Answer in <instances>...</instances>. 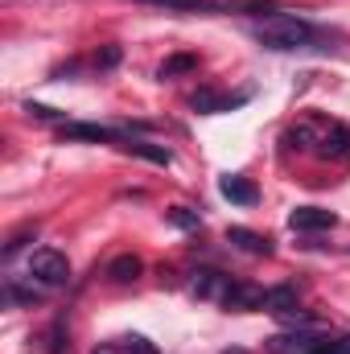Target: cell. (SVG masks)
Wrapping results in <instances>:
<instances>
[{"label": "cell", "instance_id": "1", "mask_svg": "<svg viewBox=\"0 0 350 354\" xmlns=\"http://www.w3.org/2000/svg\"><path fill=\"white\" fill-rule=\"evenodd\" d=\"M252 33H256V41L268 46V50H305L317 37V29L305 17H297V12H272V17L256 21Z\"/></svg>", "mask_w": 350, "mask_h": 354}, {"label": "cell", "instance_id": "2", "mask_svg": "<svg viewBox=\"0 0 350 354\" xmlns=\"http://www.w3.org/2000/svg\"><path fill=\"white\" fill-rule=\"evenodd\" d=\"M29 276H33L37 284H46V288H58V284L71 280V264H66L62 252L42 248V252H33V260H29Z\"/></svg>", "mask_w": 350, "mask_h": 354}, {"label": "cell", "instance_id": "3", "mask_svg": "<svg viewBox=\"0 0 350 354\" xmlns=\"http://www.w3.org/2000/svg\"><path fill=\"white\" fill-rule=\"evenodd\" d=\"M190 288H194V297H198V301L227 305V301H231V292H235V280H231L227 272H219V268H198V272H194V280H190Z\"/></svg>", "mask_w": 350, "mask_h": 354}, {"label": "cell", "instance_id": "4", "mask_svg": "<svg viewBox=\"0 0 350 354\" xmlns=\"http://www.w3.org/2000/svg\"><path fill=\"white\" fill-rule=\"evenodd\" d=\"M322 161H347L350 157V128L347 124H322V140H317V153Z\"/></svg>", "mask_w": 350, "mask_h": 354}, {"label": "cell", "instance_id": "5", "mask_svg": "<svg viewBox=\"0 0 350 354\" xmlns=\"http://www.w3.org/2000/svg\"><path fill=\"white\" fill-rule=\"evenodd\" d=\"M243 103H248V91H239V95H227V91H198V95L190 99V107L202 111V115H223V111H235V107H243Z\"/></svg>", "mask_w": 350, "mask_h": 354}, {"label": "cell", "instance_id": "6", "mask_svg": "<svg viewBox=\"0 0 350 354\" xmlns=\"http://www.w3.org/2000/svg\"><path fill=\"white\" fill-rule=\"evenodd\" d=\"M326 338L309 334V330H297V334H276L268 338V354H317Z\"/></svg>", "mask_w": 350, "mask_h": 354}, {"label": "cell", "instance_id": "7", "mask_svg": "<svg viewBox=\"0 0 350 354\" xmlns=\"http://www.w3.org/2000/svg\"><path fill=\"white\" fill-rule=\"evenodd\" d=\"M334 223H338V214L334 210H322V206H297L288 214V227L293 231H330Z\"/></svg>", "mask_w": 350, "mask_h": 354}, {"label": "cell", "instance_id": "8", "mask_svg": "<svg viewBox=\"0 0 350 354\" xmlns=\"http://www.w3.org/2000/svg\"><path fill=\"white\" fill-rule=\"evenodd\" d=\"M219 194H223L227 202H235V206H256V202H260L256 181H248V177H239V174L223 177V181H219Z\"/></svg>", "mask_w": 350, "mask_h": 354}, {"label": "cell", "instance_id": "9", "mask_svg": "<svg viewBox=\"0 0 350 354\" xmlns=\"http://www.w3.org/2000/svg\"><path fill=\"white\" fill-rule=\"evenodd\" d=\"M227 243H235L248 256H272V239L260 235V231H248V227H231L227 231Z\"/></svg>", "mask_w": 350, "mask_h": 354}, {"label": "cell", "instance_id": "10", "mask_svg": "<svg viewBox=\"0 0 350 354\" xmlns=\"http://www.w3.org/2000/svg\"><path fill=\"white\" fill-rule=\"evenodd\" d=\"M42 292H46V284H37L33 276H29V284H17L12 276L4 280V305H37Z\"/></svg>", "mask_w": 350, "mask_h": 354}, {"label": "cell", "instance_id": "11", "mask_svg": "<svg viewBox=\"0 0 350 354\" xmlns=\"http://www.w3.org/2000/svg\"><path fill=\"white\" fill-rule=\"evenodd\" d=\"M62 140H95V145H103V140H120V132L99 128V124H62Z\"/></svg>", "mask_w": 350, "mask_h": 354}, {"label": "cell", "instance_id": "12", "mask_svg": "<svg viewBox=\"0 0 350 354\" xmlns=\"http://www.w3.org/2000/svg\"><path fill=\"white\" fill-rule=\"evenodd\" d=\"M145 272V264H140V256H116L111 264H107V280H116V284H132L136 276Z\"/></svg>", "mask_w": 350, "mask_h": 354}, {"label": "cell", "instance_id": "13", "mask_svg": "<svg viewBox=\"0 0 350 354\" xmlns=\"http://www.w3.org/2000/svg\"><path fill=\"white\" fill-rule=\"evenodd\" d=\"M264 297H268V288H252V284H235V292H231L227 309H235V313H243V309H264Z\"/></svg>", "mask_w": 350, "mask_h": 354}, {"label": "cell", "instance_id": "14", "mask_svg": "<svg viewBox=\"0 0 350 354\" xmlns=\"http://www.w3.org/2000/svg\"><path fill=\"white\" fill-rule=\"evenodd\" d=\"M124 149H128L132 157H145V161H153V165H169V161H174V153H169V149H161V145H149V140H124Z\"/></svg>", "mask_w": 350, "mask_h": 354}, {"label": "cell", "instance_id": "15", "mask_svg": "<svg viewBox=\"0 0 350 354\" xmlns=\"http://www.w3.org/2000/svg\"><path fill=\"white\" fill-rule=\"evenodd\" d=\"M190 71H198V54H174V58L161 62L157 79H177V75H190Z\"/></svg>", "mask_w": 350, "mask_h": 354}, {"label": "cell", "instance_id": "16", "mask_svg": "<svg viewBox=\"0 0 350 354\" xmlns=\"http://www.w3.org/2000/svg\"><path fill=\"white\" fill-rule=\"evenodd\" d=\"M264 309L280 317V313L297 309V292H293V288H268V297H264Z\"/></svg>", "mask_w": 350, "mask_h": 354}, {"label": "cell", "instance_id": "17", "mask_svg": "<svg viewBox=\"0 0 350 354\" xmlns=\"http://www.w3.org/2000/svg\"><path fill=\"white\" fill-rule=\"evenodd\" d=\"M165 218H169L174 227H181V231H194V227L202 223V214L190 210V206H174V210H165Z\"/></svg>", "mask_w": 350, "mask_h": 354}, {"label": "cell", "instance_id": "18", "mask_svg": "<svg viewBox=\"0 0 350 354\" xmlns=\"http://www.w3.org/2000/svg\"><path fill=\"white\" fill-rule=\"evenodd\" d=\"M29 235H33V227H25V231H17V235H12V239L4 243V260H8V256H17V252L25 248V239H29Z\"/></svg>", "mask_w": 350, "mask_h": 354}, {"label": "cell", "instance_id": "19", "mask_svg": "<svg viewBox=\"0 0 350 354\" xmlns=\"http://www.w3.org/2000/svg\"><path fill=\"white\" fill-rule=\"evenodd\" d=\"M317 354H350V334L347 338H334V342H322Z\"/></svg>", "mask_w": 350, "mask_h": 354}, {"label": "cell", "instance_id": "20", "mask_svg": "<svg viewBox=\"0 0 350 354\" xmlns=\"http://www.w3.org/2000/svg\"><path fill=\"white\" fill-rule=\"evenodd\" d=\"M91 354H132V346H128V338H124V342H103V346H95Z\"/></svg>", "mask_w": 350, "mask_h": 354}, {"label": "cell", "instance_id": "21", "mask_svg": "<svg viewBox=\"0 0 350 354\" xmlns=\"http://www.w3.org/2000/svg\"><path fill=\"white\" fill-rule=\"evenodd\" d=\"M25 111L37 115V120H58V111H54V107H42V103H25Z\"/></svg>", "mask_w": 350, "mask_h": 354}, {"label": "cell", "instance_id": "22", "mask_svg": "<svg viewBox=\"0 0 350 354\" xmlns=\"http://www.w3.org/2000/svg\"><path fill=\"white\" fill-rule=\"evenodd\" d=\"M128 346H132V354H157V346L149 338H128Z\"/></svg>", "mask_w": 350, "mask_h": 354}, {"label": "cell", "instance_id": "23", "mask_svg": "<svg viewBox=\"0 0 350 354\" xmlns=\"http://www.w3.org/2000/svg\"><path fill=\"white\" fill-rule=\"evenodd\" d=\"M120 62V50L111 46V50H103V58H99V66H116Z\"/></svg>", "mask_w": 350, "mask_h": 354}, {"label": "cell", "instance_id": "24", "mask_svg": "<svg viewBox=\"0 0 350 354\" xmlns=\"http://www.w3.org/2000/svg\"><path fill=\"white\" fill-rule=\"evenodd\" d=\"M227 354H243V351H227Z\"/></svg>", "mask_w": 350, "mask_h": 354}]
</instances>
